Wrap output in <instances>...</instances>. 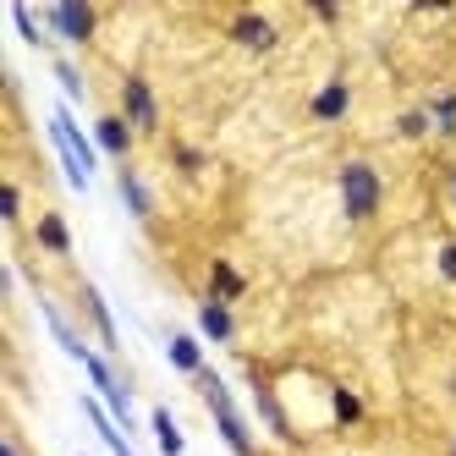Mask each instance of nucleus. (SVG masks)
I'll list each match as a JSON object with an SVG mask.
<instances>
[{"label": "nucleus", "mask_w": 456, "mask_h": 456, "mask_svg": "<svg viewBox=\"0 0 456 456\" xmlns=\"http://www.w3.org/2000/svg\"><path fill=\"white\" fill-rule=\"evenodd\" d=\"M396 138H402V143H423V138H435L429 105H407V110L396 116Z\"/></svg>", "instance_id": "17"}, {"label": "nucleus", "mask_w": 456, "mask_h": 456, "mask_svg": "<svg viewBox=\"0 0 456 456\" xmlns=\"http://www.w3.org/2000/svg\"><path fill=\"white\" fill-rule=\"evenodd\" d=\"M50 143H55V149H67L88 176L100 171V143H94V133H83V126L72 121L67 105H55V110H50Z\"/></svg>", "instance_id": "5"}, {"label": "nucleus", "mask_w": 456, "mask_h": 456, "mask_svg": "<svg viewBox=\"0 0 456 456\" xmlns=\"http://www.w3.org/2000/svg\"><path fill=\"white\" fill-rule=\"evenodd\" d=\"M429 105V121H435V138H456V88H440Z\"/></svg>", "instance_id": "18"}, {"label": "nucleus", "mask_w": 456, "mask_h": 456, "mask_svg": "<svg viewBox=\"0 0 456 456\" xmlns=\"http://www.w3.org/2000/svg\"><path fill=\"white\" fill-rule=\"evenodd\" d=\"M319 22H341V6H319V0H314V6H308Z\"/></svg>", "instance_id": "26"}, {"label": "nucleus", "mask_w": 456, "mask_h": 456, "mask_svg": "<svg viewBox=\"0 0 456 456\" xmlns=\"http://www.w3.org/2000/svg\"><path fill=\"white\" fill-rule=\"evenodd\" d=\"M451 456H456V440H451Z\"/></svg>", "instance_id": "30"}, {"label": "nucleus", "mask_w": 456, "mask_h": 456, "mask_svg": "<svg viewBox=\"0 0 456 456\" xmlns=\"http://www.w3.org/2000/svg\"><path fill=\"white\" fill-rule=\"evenodd\" d=\"M55 83L67 88V100H88V83H83V72H77V61H67V55H55Z\"/></svg>", "instance_id": "21"}, {"label": "nucleus", "mask_w": 456, "mask_h": 456, "mask_svg": "<svg viewBox=\"0 0 456 456\" xmlns=\"http://www.w3.org/2000/svg\"><path fill=\"white\" fill-rule=\"evenodd\" d=\"M192 385H199V396H204V407H209V418H215L220 440L232 445V456H258V440H253L248 418H242V407H237V396H232V385H225L215 369H204Z\"/></svg>", "instance_id": "2"}, {"label": "nucleus", "mask_w": 456, "mask_h": 456, "mask_svg": "<svg viewBox=\"0 0 456 456\" xmlns=\"http://www.w3.org/2000/svg\"><path fill=\"white\" fill-rule=\"evenodd\" d=\"M121 116L133 121L138 138H154L159 133V100H154V83L143 72H126L121 77Z\"/></svg>", "instance_id": "4"}, {"label": "nucleus", "mask_w": 456, "mask_h": 456, "mask_svg": "<svg viewBox=\"0 0 456 456\" xmlns=\"http://www.w3.org/2000/svg\"><path fill=\"white\" fill-rule=\"evenodd\" d=\"M258 418L270 423V435H275V440H297V435H291V418H286L281 396H275V390H270L265 379H258Z\"/></svg>", "instance_id": "16"}, {"label": "nucleus", "mask_w": 456, "mask_h": 456, "mask_svg": "<svg viewBox=\"0 0 456 456\" xmlns=\"http://www.w3.org/2000/svg\"><path fill=\"white\" fill-rule=\"evenodd\" d=\"M116 192H121V204H126V215L133 220H154V192H149V182L133 171V166H121V176H116Z\"/></svg>", "instance_id": "14"}, {"label": "nucleus", "mask_w": 456, "mask_h": 456, "mask_svg": "<svg viewBox=\"0 0 456 456\" xmlns=\"http://www.w3.org/2000/svg\"><path fill=\"white\" fill-rule=\"evenodd\" d=\"M34 248L50 253V258H72V225H67V215H61V209H45L34 220Z\"/></svg>", "instance_id": "9"}, {"label": "nucleus", "mask_w": 456, "mask_h": 456, "mask_svg": "<svg viewBox=\"0 0 456 456\" xmlns=\"http://www.w3.org/2000/svg\"><path fill=\"white\" fill-rule=\"evenodd\" d=\"M12 22H17V34H22L28 45H34V50H45V45H50V34L39 28V17L28 12V6H12Z\"/></svg>", "instance_id": "23"}, {"label": "nucleus", "mask_w": 456, "mask_h": 456, "mask_svg": "<svg viewBox=\"0 0 456 456\" xmlns=\"http://www.w3.org/2000/svg\"><path fill=\"white\" fill-rule=\"evenodd\" d=\"M45 34L72 45V50H88L100 39V12L88 0H55V6H45Z\"/></svg>", "instance_id": "3"}, {"label": "nucleus", "mask_w": 456, "mask_h": 456, "mask_svg": "<svg viewBox=\"0 0 456 456\" xmlns=\"http://www.w3.org/2000/svg\"><path fill=\"white\" fill-rule=\"evenodd\" d=\"M77 303H83V319L94 324V330H100V346L105 352H116L121 346V336H116V319H110V308H105V297H100V286H77Z\"/></svg>", "instance_id": "12"}, {"label": "nucleus", "mask_w": 456, "mask_h": 456, "mask_svg": "<svg viewBox=\"0 0 456 456\" xmlns=\"http://www.w3.org/2000/svg\"><path fill=\"white\" fill-rule=\"evenodd\" d=\"M308 116L319 121V126H336V121H346L352 116V83L336 72L330 83H319L314 88V100H308Z\"/></svg>", "instance_id": "7"}, {"label": "nucleus", "mask_w": 456, "mask_h": 456, "mask_svg": "<svg viewBox=\"0 0 456 456\" xmlns=\"http://www.w3.org/2000/svg\"><path fill=\"white\" fill-rule=\"evenodd\" d=\"M166 357H171V369L176 374H187V379H199L209 363H204V346H199V336H187V330H171L166 336Z\"/></svg>", "instance_id": "15"}, {"label": "nucleus", "mask_w": 456, "mask_h": 456, "mask_svg": "<svg viewBox=\"0 0 456 456\" xmlns=\"http://www.w3.org/2000/svg\"><path fill=\"white\" fill-rule=\"evenodd\" d=\"M336 192H341V215L352 225H374L379 209H385V176L374 159H341V171H336Z\"/></svg>", "instance_id": "1"}, {"label": "nucleus", "mask_w": 456, "mask_h": 456, "mask_svg": "<svg viewBox=\"0 0 456 456\" xmlns=\"http://www.w3.org/2000/svg\"><path fill=\"white\" fill-rule=\"evenodd\" d=\"M445 204H451V209H456V166H451V171H445Z\"/></svg>", "instance_id": "27"}, {"label": "nucleus", "mask_w": 456, "mask_h": 456, "mask_svg": "<svg viewBox=\"0 0 456 456\" xmlns=\"http://www.w3.org/2000/svg\"><path fill=\"white\" fill-rule=\"evenodd\" d=\"M0 215H6L12 232L22 225V187H17V182H0Z\"/></svg>", "instance_id": "24"}, {"label": "nucleus", "mask_w": 456, "mask_h": 456, "mask_svg": "<svg viewBox=\"0 0 456 456\" xmlns=\"http://www.w3.org/2000/svg\"><path fill=\"white\" fill-rule=\"evenodd\" d=\"M435 275H440L445 286H456V237L440 242V253H435Z\"/></svg>", "instance_id": "25"}, {"label": "nucleus", "mask_w": 456, "mask_h": 456, "mask_svg": "<svg viewBox=\"0 0 456 456\" xmlns=\"http://www.w3.org/2000/svg\"><path fill=\"white\" fill-rule=\"evenodd\" d=\"M39 308H45V324H50V336H55V346L61 352H67V357H77V363H88V341L77 336V324L67 319V314H61V303H50V297H39Z\"/></svg>", "instance_id": "11"}, {"label": "nucleus", "mask_w": 456, "mask_h": 456, "mask_svg": "<svg viewBox=\"0 0 456 456\" xmlns=\"http://www.w3.org/2000/svg\"><path fill=\"white\" fill-rule=\"evenodd\" d=\"M445 390H451V402H456V369H451V374H445Z\"/></svg>", "instance_id": "29"}, {"label": "nucleus", "mask_w": 456, "mask_h": 456, "mask_svg": "<svg viewBox=\"0 0 456 456\" xmlns=\"http://www.w3.org/2000/svg\"><path fill=\"white\" fill-rule=\"evenodd\" d=\"M171 166H176L182 176H199V171L209 166V154H204V149H192V143H171Z\"/></svg>", "instance_id": "22"}, {"label": "nucleus", "mask_w": 456, "mask_h": 456, "mask_svg": "<svg viewBox=\"0 0 456 456\" xmlns=\"http://www.w3.org/2000/svg\"><path fill=\"white\" fill-rule=\"evenodd\" d=\"M330 407H336V423H341V429H357V423L369 418L363 396H357V390H346V385H336V390H330Z\"/></svg>", "instance_id": "19"}, {"label": "nucleus", "mask_w": 456, "mask_h": 456, "mask_svg": "<svg viewBox=\"0 0 456 456\" xmlns=\"http://www.w3.org/2000/svg\"><path fill=\"white\" fill-rule=\"evenodd\" d=\"M225 39L242 45L248 55H270V50L281 45V28H275V17H265V12H232V22H225Z\"/></svg>", "instance_id": "6"}, {"label": "nucleus", "mask_w": 456, "mask_h": 456, "mask_svg": "<svg viewBox=\"0 0 456 456\" xmlns=\"http://www.w3.org/2000/svg\"><path fill=\"white\" fill-rule=\"evenodd\" d=\"M0 456H22V445H17V435H6V440H0Z\"/></svg>", "instance_id": "28"}, {"label": "nucleus", "mask_w": 456, "mask_h": 456, "mask_svg": "<svg viewBox=\"0 0 456 456\" xmlns=\"http://www.w3.org/2000/svg\"><path fill=\"white\" fill-rule=\"evenodd\" d=\"M94 143H100V154H110V159H133V143H138V133H133V121H126L121 110H105L100 121H94Z\"/></svg>", "instance_id": "8"}, {"label": "nucleus", "mask_w": 456, "mask_h": 456, "mask_svg": "<svg viewBox=\"0 0 456 456\" xmlns=\"http://www.w3.org/2000/svg\"><path fill=\"white\" fill-rule=\"evenodd\" d=\"M199 330H204V341H215V346H232V341H237V314H232V303L204 297V303H199Z\"/></svg>", "instance_id": "13"}, {"label": "nucleus", "mask_w": 456, "mask_h": 456, "mask_svg": "<svg viewBox=\"0 0 456 456\" xmlns=\"http://www.w3.org/2000/svg\"><path fill=\"white\" fill-rule=\"evenodd\" d=\"M149 423H154V440H159V451H166V456H182V451H187V440H182V429H176L171 407H154Z\"/></svg>", "instance_id": "20"}, {"label": "nucleus", "mask_w": 456, "mask_h": 456, "mask_svg": "<svg viewBox=\"0 0 456 456\" xmlns=\"http://www.w3.org/2000/svg\"><path fill=\"white\" fill-rule=\"evenodd\" d=\"M204 297H215V303H242L248 297V275L232 265V258H209V291H204Z\"/></svg>", "instance_id": "10"}]
</instances>
